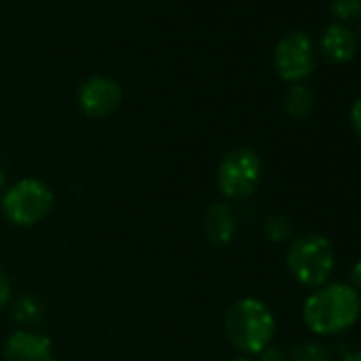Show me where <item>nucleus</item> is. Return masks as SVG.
<instances>
[{
    "instance_id": "423d86ee",
    "label": "nucleus",
    "mask_w": 361,
    "mask_h": 361,
    "mask_svg": "<svg viewBox=\"0 0 361 361\" xmlns=\"http://www.w3.org/2000/svg\"><path fill=\"white\" fill-rule=\"evenodd\" d=\"M274 64L283 79L300 81L306 79L314 68L312 43L304 32H291L283 37L274 51Z\"/></svg>"
},
{
    "instance_id": "ddd939ff",
    "label": "nucleus",
    "mask_w": 361,
    "mask_h": 361,
    "mask_svg": "<svg viewBox=\"0 0 361 361\" xmlns=\"http://www.w3.org/2000/svg\"><path fill=\"white\" fill-rule=\"evenodd\" d=\"M291 361H331V355L319 342H304L293 350Z\"/></svg>"
},
{
    "instance_id": "4be33fe9",
    "label": "nucleus",
    "mask_w": 361,
    "mask_h": 361,
    "mask_svg": "<svg viewBox=\"0 0 361 361\" xmlns=\"http://www.w3.org/2000/svg\"><path fill=\"white\" fill-rule=\"evenodd\" d=\"M47 361H60V359H56V357H49Z\"/></svg>"
},
{
    "instance_id": "a211bd4d",
    "label": "nucleus",
    "mask_w": 361,
    "mask_h": 361,
    "mask_svg": "<svg viewBox=\"0 0 361 361\" xmlns=\"http://www.w3.org/2000/svg\"><path fill=\"white\" fill-rule=\"evenodd\" d=\"M350 287H355L357 291H361V259L350 270Z\"/></svg>"
},
{
    "instance_id": "9d476101",
    "label": "nucleus",
    "mask_w": 361,
    "mask_h": 361,
    "mask_svg": "<svg viewBox=\"0 0 361 361\" xmlns=\"http://www.w3.org/2000/svg\"><path fill=\"white\" fill-rule=\"evenodd\" d=\"M321 49L325 56L334 62H346L355 56L357 51V41L355 35L344 26V24H331L325 28L321 37Z\"/></svg>"
},
{
    "instance_id": "6ab92c4d",
    "label": "nucleus",
    "mask_w": 361,
    "mask_h": 361,
    "mask_svg": "<svg viewBox=\"0 0 361 361\" xmlns=\"http://www.w3.org/2000/svg\"><path fill=\"white\" fill-rule=\"evenodd\" d=\"M342 361H361V350H353V353H346Z\"/></svg>"
},
{
    "instance_id": "412c9836",
    "label": "nucleus",
    "mask_w": 361,
    "mask_h": 361,
    "mask_svg": "<svg viewBox=\"0 0 361 361\" xmlns=\"http://www.w3.org/2000/svg\"><path fill=\"white\" fill-rule=\"evenodd\" d=\"M232 361H251L249 357H236V359H232Z\"/></svg>"
},
{
    "instance_id": "dca6fc26",
    "label": "nucleus",
    "mask_w": 361,
    "mask_h": 361,
    "mask_svg": "<svg viewBox=\"0 0 361 361\" xmlns=\"http://www.w3.org/2000/svg\"><path fill=\"white\" fill-rule=\"evenodd\" d=\"M259 361H287L285 353L274 348V346H266L262 353H259Z\"/></svg>"
},
{
    "instance_id": "39448f33",
    "label": "nucleus",
    "mask_w": 361,
    "mask_h": 361,
    "mask_svg": "<svg viewBox=\"0 0 361 361\" xmlns=\"http://www.w3.org/2000/svg\"><path fill=\"white\" fill-rule=\"evenodd\" d=\"M262 180V159L253 149L238 147L226 153L217 170L219 192L228 200H245L255 194Z\"/></svg>"
},
{
    "instance_id": "aec40b11",
    "label": "nucleus",
    "mask_w": 361,
    "mask_h": 361,
    "mask_svg": "<svg viewBox=\"0 0 361 361\" xmlns=\"http://www.w3.org/2000/svg\"><path fill=\"white\" fill-rule=\"evenodd\" d=\"M3 190H5V174L0 170V198H3Z\"/></svg>"
},
{
    "instance_id": "7ed1b4c3",
    "label": "nucleus",
    "mask_w": 361,
    "mask_h": 361,
    "mask_svg": "<svg viewBox=\"0 0 361 361\" xmlns=\"http://www.w3.org/2000/svg\"><path fill=\"white\" fill-rule=\"evenodd\" d=\"M336 266L331 243L321 234H306L291 243L287 251V268L304 287H323Z\"/></svg>"
},
{
    "instance_id": "1a4fd4ad",
    "label": "nucleus",
    "mask_w": 361,
    "mask_h": 361,
    "mask_svg": "<svg viewBox=\"0 0 361 361\" xmlns=\"http://www.w3.org/2000/svg\"><path fill=\"white\" fill-rule=\"evenodd\" d=\"M238 232V221L234 211L224 204V202H215L207 209L204 213V234L207 238L217 245V247H226L234 240Z\"/></svg>"
},
{
    "instance_id": "6e6552de",
    "label": "nucleus",
    "mask_w": 361,
    "mask_h": 361,
    "mask_svg": "<svg viewBox=\"0 0 361 361\" xmlns=\"http://www.w3.org/2000/svg\"><path fill=\"white\" fill-rule=\"evenodd\" d=\"M7 361H47L51 355L49 336L37 329H18L5 342Z\"/></svg>"
},
{
    "instance_id": "20e7f679",
    "label": "nucleus",
    "mask_w": 361,
    "mask_h": 361,
    "mask_svg": "<svg viewBox=\"0 0 361 361\" xmlns=\"http://www.w3.org/2000/svg\"><path fill=\"white\" fill-rule=\"evenodd\" d=\"M3 213L13 226L30 228L54 209V192L41 178H22L3 194Z\"/></svg>"
},
{
    "instance_id": "f03ea898",
    "label": "nucleus",
    "mask_w": 361,
    "mask_h": 361,
    "mask_svg": "<svg viewBox=\"0 0 361 361\" xmlns=\"http://www.w3.org/2000/svg\"><path fill=\"white\" fill-rule=\"evenodd\" d=\"M276 321L270 308L257 298L234 302L226 314V336L234 348L247 355H259L274 338Z\"/></svg>"
},
{
    "instance_id": "f8f14e48",
    "label": "nucleus",
    "mask_w": 361,
    "mask_h": 361,
    "mask_svg": "<svg viewBox=\"0 0 361 361\" xmlns=\"http://www.w3.org/2000/svg\"><path fill=\"white\" fill-rule=\"evenodd\" d=\"M285 111L293 117H306L312 111V92L298 83L285 96Z\"/></svg>"
},
{
    "instance_id": "2eb2a0df",
    "label": "nucleus",
    "mask_w": 361,
    "mask_h": 361,
    "mask_svg": "<svg viewBox=\"0 0 361 361\" xmlns=\"http://www.w3.org/2000/svg\"><path fill=\"white\" fill-rule=\"evenodd\" d=\"M11 291H13V289H11V281H9V276L5 274V270L0 268V308L9 304Z\"/></svg>"
},
{
    "instance_id": "4468645a",
    "label": "nucleus",
    "mask_w": 361,
    "mask_h": 361,
    "mask_svg": "<svg viewBox=\"0 0 361 361\" xmlns=\"http://www.w3.org/2000/svg\"><path fill=\"white\" fill-rule=\"evenodd\" d=\"M331 13L340 20H353L361 16V0H331Z\"/></svg>"
},
{
    "instance_id": "9b49d317",
    "label": "nucleus",
    "mask_w": 361,
    "mask_h": 361,
    "mask_svg": "<svg viewBox=\"0 0 361 361\" xmlns=\"http://www.w3.org/2000/svg\"><path fill=\"white\" fill-rule=\"evenodd\" d=\"M43 314H45L43 304H41L37 298H32V295H22V298L13 304V319H16L20 325H24V329H30L32 325L41 323Z\"/></svg>"
},
{
    "instance_id": "f257e3e1",
    "label": "nucleus",
    "mask_w": 361,
    "mask_h": 361,
    "mask_svg": "<svg viewBox=\"0 0 361 361\" xmlns=\"http://www.w3.org/2000/svg\"><path fill=\"white\" fill-rule=\"evenodd\" d=\"M361 295L346 283H329L312 291L302 308L306 327L317 336H336L357 323Z\"/></svg>"
},
{
    "instance_id": "0eeeda50",
    "label": "nucleus",
    "mask_w": 361,
    "mask_h": 361,
    "mask_svg": "<svg viewBox=\"0 0 361 361\" xmlns=\"http://www.w3.org/2000/svg\"><path fill=\"white\" fill-rule=\"evenodd\" d=\"M121 87L109 77H92L79 90V104L87 117H106L121 104Z\"/></svg>"
},
{
    "instance_id": "f3484780",
    "label": "nucleus",
    "mask_w": 361,
    "mask_h": 361,
    "mask_svg": "<svg viewBox=\"0 0 361 361\" xmlns=\"http://www.w3.org/2000/svg\"><path fill=\"white\" fill-rule=\"evenodd\" d=\"M350 123L357 130V134L361 136V98H357V102L350 109Z\"/></svg>"
}]
</instances>
